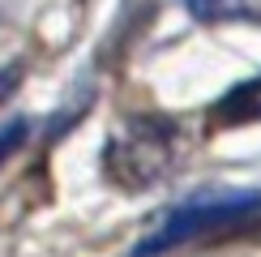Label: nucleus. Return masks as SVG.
Wrapping results in <instances>:
<instances>
[{
	"label": "nucleus",
	"instance_id": "obj_2",
	"mask_svg": "<svg viewBox=\"0 0 261 257\" xmlns=\"http://www.w3.org/2000/svg\"><path fill=\"white\" fill-rule=\"evenodd\" d=\"M210 120L219 128H240V124H257L261 120V73L236 82L219 103L210 107Z\"/></svg>",
	"mask_w": 261,
	"mask_h": 257
},
{
	"label": "nucleus",
	"instance_id": "obj_1",
	"mask_svg": "<svg viewBox=\"0 0 261 257\" xmlns=\"http://www.w3.org/2000/svg\"><path fill=\"white\" fill-rule=\"evenodd\" d=\"M257 210H261V193H219V197H193V201H184L180 210H171L154 236H146V240L137 244V257H159V253L176 249V244L197 240V236L236 227V223H244L248 214H257Z\"/></svg>",
	"mask_w": 261,
	"mask_h": 257
},
{
	"label": "nucleus",
	"instance_id": "obj_5",
	"mask_svg": "<svg viewBox=\"0 0 261 257\" xmlns=\"http://www.w3.org/2000/svg\"><path fill=\"white\" fill-rule=\"evenodd\" d=\"M17 82H21V64H5V69H0V103L17 90Z\"/></svg>",
	"mask_w": 261,
	"mask_h": 257
},
{
	"label": "nucleus",
	"instance_id": "obj_4",
	"mask_svg": "<svg viewBox=\"0 0 261 257\" xmlns=\"http://www.w3.org/2000/svg\"><path fill=\"white\" fill-rule=\"evenodd\" d=\"M26 137H30V124L21 120V116H13V120H5V124H0V167H5L9 159L17 155L21 146H26Z\"/></svg>",
	"mask_w": 261,
	"mask_h": 257
},
{
	"label": "nucleus",
	"instance_id": "obj_3",
	"mask_svg": "<svg viewBox=\"0 0 261 257\" xmlns=\"http://www.w3.org/2000/svg\"><path fill=\"white\" fill-rule=\"evenodd\" d=\"M189 9L201 21H223V17H244V0H189Z\"/></svg>",
	"mask_w": 261,
	"mask_h": 257
}]
</instances>
